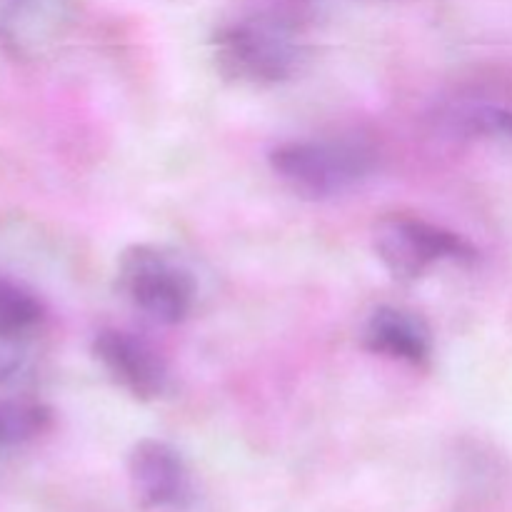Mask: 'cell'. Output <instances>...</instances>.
Returning a JSON list of instances; mask_svg holds the SVG:
<instances>
[{
    "mask_svg": "<svg viewBox=\"0 0 512 512\" xmlns=\"http://www.w3.org/2000/svg\"><path fill=\"white\" fill-rule=\"evenodd\" d=\"M28 340H15L0 335V385H8L18 378L20 370L28 363Z\"/></svg>",
    "mask_w": 512,
    "mask_h": 512,
    "instance_id": "obj_12",
    "label": "cell"
},
{
    "mask_svg": "<svg viewBox=\"0 0 512 512\" xmlns=\"http://www.w3.org/2000/svg\"><path fill=\"white\" fill-rule=\"evenodd\" d=\"M270 170L303 198H333L370 178L378 153L358 138L288 140L268 153Z\"/></svg>",
    "mask_w": 512,
    "mask_h": 512,
    "instance_id": "obj_1",
    "label": "cell"
},
{
    "mask_svg": "<svg viewBox=\"0 0 512 512\" xmlns=\"http://www.w3.org/2000/svg\"><path fill=\"white\" fill-rule=\"evenodd\" d=\"M93 355L110 380L135 400H158L168 390L170 370L163 355L138 335L100 330L93 340Z\"/></svg>",
    "mask_w": 512,
    "mask_h": 512,
    "instance_id": "obj_5",
    "label": "cell"
},
{
    "mask_svg": "<svg viewBox=\"0 0 512 512\" xmlns=\"http://www.w3.org/2000/svg\"><path fill=\"white\" fill-rule=\"evenodd\" d=\"M365 350L408 365H425L433 355V335L418 313L395 305L373 310L363 328Z\"/></svg>",
    "mask_w": 512,
    "mask_h": 512,
    "instance_id": "obj_7",
    "label": "cell"
},
{
    "mask_svg": "<svg viewBox=\"0 0 512 512\" xmlns=\"http://www.w3.org/2000/svg\"><path fill=\"white\" fill-rule=\"evenodd\" d=\"M45 5V0H0V35L18 38L20 28Z\"/></svg>",
    "mask_w": 512,
    "mask_h": 512,
    "instance_id": "obj_11",
    "label": "cell"
},
{
    "mask_svg": "<svg viewBox=\"0 0 512 512\" xmlns=\"http://www.w3.org/2000/svg\"><path fill=\"white\" fill-rule=\"evenodd\" d=\"M220 73L243 85H275L298 70L300 45L288 25L268 18L240 20L213 35Z\"/></svg>",
    "mask_w": 512,
    "mask_h": 512,
    "instance_id": "obj_2",
    "label": "cell"
},
{
    "mask_svg": "<svg viewBox=\"0 0 512 512\" xmlns=\"http://www.w3.org/2000/svg\"><path fill=\"white\" fill-rule=\"evenodd\" d=\"M453 123L465 138H490L512 143V110L478 105V108H465L453 115Z\"/></svg>",
    "mask_w": 512,
    "mask_h": 512,
    "instance_id": "obj_10",
    "label": "cell"
},
{
    "mask_svg": "<svg viewBox=\"0 0 512 512\" xmlns=\"http://www.w3.org/2000/svg\"><path fill=\"white\" fill-rule=\"evenodd\" d=\"M45 320L40 300L15 280L0 275V335L15 340H33Z\"/></svg>",
    "mask_w": 512,
    "mask_h": 512,
    "instance_id": "obj_8",
    "label": "cell"
},
{
    "mask_svg": "<svg viewBox=\"0 0 512 512\" xmlns=\"http://www.w3.org/2000/svg\"><path fill=\"white\" fill-rule=\"evenodd\" d=\"M53 423V413L35 400H0V448H15L40 438Z\"/></svg>",
    "mask_w": 512,
    "mask_h": 512,
    "instance_id": "obj_9",
    "label": "cell"
},
{
    "mask_svg": "<svg viewBox=\"0 0 512 512\" xmlns=\"http://www.w3.org/2000/svg\"><path fill=\"white\" fill-rule=\"evenodd\" d=\"M118 288L135 310L160 325H178L193 313L195 278L155 245H130L118 258Z\"/></svg>",
    "mask_w": 512,
    "mask_h": 512,
    "instance_id": "obj_3",
    "label": "cell"
},
{
    "mask_svg": "<svg viewBox=\"0 0 512 512\" xmlns=\"http://www.w3.org/2000/svg\"><path fill=\"white\" fill-rule=\"evenodd\" d=\"M373 248L395 280H418L440 263H475L478 250L455 230L415 215H388L373 230Z\"/></svg>",
    "mask_w": 512,
    "mask_h": 512,
    "instance_id": "obj_4",
    "label": "cell"
},
{
    "mask_svg": "<svg viewBox=\"0 0 512 512\" xmlns=\"http://www.w3.org/2000/svg\"><path fill=\"white\" fill-rule=\"evenodd\" d=\"M128 480L135 498L153 510L188 508L193 480L183 455L163 440L145 438L128 455Z\"/></svg>",
    "mask_w": 512,
    "mask_h": 512,
    "instance_id": "obj_6",
    "label": "cell"
}]
</instances>
